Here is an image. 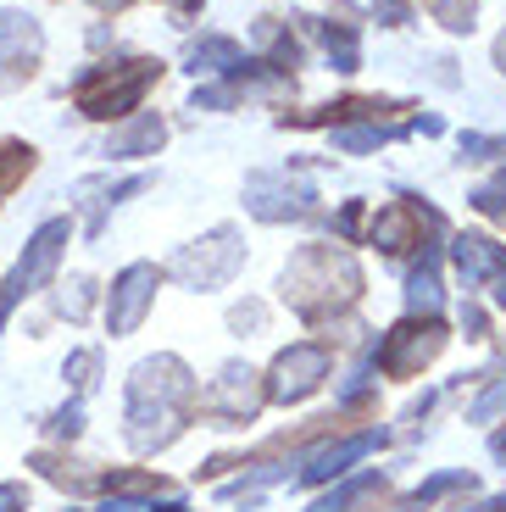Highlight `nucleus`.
Instances as JSON below:
<instances>
[{"label": "nucleus", "mask_w": 506, "mask_h": 512, "mask_svg": "<svg viewBox=\"0 0 506 512\" xmlns=\"http://www.w3.org/2000/svg\"><path fill=\"white\" fill-rule=\"evenodd\" d=\"M195 401H201V384L178 357H145L140 368L128 373V446L134 451H162L184 435Z\"/></svg>", "instance_id": "nucleus-1"}, {"label": "nucleus", "mask_w": 506, "mask_h": 512, "mask_svg": "<svg viewBox=\"0 0 506 512\" xmlns=\"http://www.w3.org/2000/svg\"><path fill=\"white\" fill-rule=\"evenodd\" d=\"M284 301L301 312L306 323L329 318V312L351 307L362 295V268H356L351 251H334V245H301L284 268Z\"/></svg>", "instance_id": "nucleus-2"}, {"label": "nucleus", "mask_w": 506, "mask_h": 512, "mask_svg": "<svg viewBox=\"0 0 506 512\" xmlns=\"http://www.w3.org/2000/svg\"><path fill=\"white\" fill-rule=\"evenodd\" d=\"M156 78H162V62H151V56H128V62H95L78 73L73 84V106L84 117H95V123H123V117L140 112L145 90H151Z\"/></svg>", "instance_id": "nucleus-3"}, {"label": "nucleus", "mask_w": 506, "mask_h": 512, "mask_svg": "<svg viewBox=\"0 0 506 512\" xmlns=\"http://www.w3.org/2000/svg\"><path fill=\"white\" fill-rule=\"evenodd\" d=\"M67 240H73V223L67 218H51V223H39L34 240L23 245V262L12 268V279H6V290H0V318L17 307V301H28L34 290H45V284L56 279V262H62Z\"/></svg>", "instance_id": "nucleus-4"}, {"label": "nucleus", "mask_w": 506, "mask_h": 512, "mask_svg": "<svg viewBox=\"0 0 506 512\" xmlns=\"http://www.w3.org/2000/svg\"><path fill=\"white\" fill-rule=\"evenodd\" d=\"M240 262H245V240L234 223H223V229H212L206 240L184 245L173 256V279H184L190 290H217V284H228L240 273Z\"/></svg>", "instance_id": "nucleus-5"}, {"label": "nucleus", "mask_w": 506, "mask_h": 512, "mask_svg": "<svg viewBox=\"0 0 506 512\" xmlns=\"http://www.w3.org/2000/svg\"><path fill=\"white\" fill-rule=\"evenodd\" d=\"M440 351H445V323L412 312V318L395 323L379 346H373V357H379V368L390 373V379H412V373H423Z\"/></svg>", "instance_id": "nucleus-6"}, {"label": "nucleus", "mask_w": 506, "mask_h": 512, "mask_svg": "<svg viewBox=\"0 0 506 512\" xmlns=\"http://www.w3.org/2000/svg\"><path fill=\"white\" fill-rule=\"evenodd\" d=\"M45 56V28L28 12H0V95L28 84Z\"/></svg>", "instance_id": "nucleus-7"}, {"label": "nucleus", "mask_w": 506, "mask_h": 512, "mask_svg": "<svg viewBox=\"0 0 506 512\" xmlns=\"http://www.w3.org/2000/svg\"><path fill=\"white\" fill-rule=\"evenodd\" d=\"M329 362H334V357H329V346H323V340H301V346L279 351L267 396H273V401H306L317 384L329 379Z\"/></svg>", "instance_id": "nucleus-8"}, {"label": "nucleus", "mask_w": 506, "mask_h": 512, "mask_svg": "<svg viewBox=\"0 0 506 512\" xmlns=\"http://www.w3.org/2000/svg\"><path fill=\"white\" fill-rule=\"evenodd\" d=\"M156 284H162V273H156L151 262H128V268L117 273L112 301H106V323H112V334L140 329L145 312H151V301H156Z\"/></svg>", "instance_id": "nucleus-9"}, {"label": "nucleus", "mask_w": 506, "mask_h": 512, "mask_svg": "<svg viewBox=\"0 0 506 512\" xmlns=\"http://www.w3.org/2000/svg\"><path fill=\"white\" fill-rule=\"evenodd\" d=\"M262 401H267V390L256 384V368H245V362H228V368L212 379V390H206L195 407H206L212 418L245 423V418H256V412H262Z\"/></svg>", "instance_id": "nucleus-10"}, {"label": "nucleus", "mask_w": 506, "mask_h": 512, "mask_svg": "<svg viewBox=\"0 0 506 512\" xmlns=\"http://www.w3.org/2000/svg\"><path fill=\"white\" fill-rule=\"evenodd\" d=\"M245 206L262 223H284V218H306L312 212V190L290 184V173H251L245 179Z\"/></svg>", "instance_id": "nucleus-11"}, {"label": "nucleus", "mask_w": 506, "mask_h": 512, "mask_svg": "<svg viewBox=\"0 0 506 512\" xmlns=\"http://www.w3.org/2000/svg\"><path fill=\"white\" fill-rule=\"evenodd\" d=\"M379 446H384L379 429H362V435L340 440V446L312 451V457H306V468H301V479H306V485H329V479H345V474H351V462H362L367 451H379Z\"/></svg>", "instance_id": "nucleus-12"}, {"label": "nucleus", "mask_w": 506, "mask_h": 512, "mask_svg": "<svg viewBox=\"0 0 506 512\" xmlns=\"http://www.w3.org/2000/svg\"><path fill=\"white\" fill-rule=\"evenodd\" d=\"M162 140H167V123L156 112H134V117H123V123L106 134V156L112 162H134V156H156L162 151Z\"/></svg>", "instance_id": "nucleus-13"}, {"label": "nucleus", "mask_w": 506, "mask_h": 512, "mask_svg": "<svg viewBox=\"0 0 506 512\" xmlns=\"http://www.w3.org/2000/svg\"><path fill=\"white\" fill-rule=\"evenodd\" d=\"M418 218H423V206H412V201H395V206H384L379 218H373V229H367V240L379 245L384 256H401V251H412V245H418Z\"/></svg>", "instance_id": "nucleus-14"}, {"label": "nucleus", "mask_w": 506, "mask_h": 512, "mask_svg": "<svg viewBox=\"0 0 506 512\" xmlns=\"http://www.w3.org/2000/svg\"><path fill=\"white\" fill-rule=\"evenodd\" d=\"M451 256H456V273L468 284H484V279H501L506 273V245L484 240V234H456Z\"/></svg>", "instance_id": "nucleus-15"}, {"label": "nucleus", "mask_w": 506, "mask_h": 512, "mask_svg": "<svg viewBox=\"0 0 506 512\" xmlns=\"http://www.w3.org/2000/svg\"><path fill=\"white\" fill-rule=\"evenodd\" d=\"M184 62H190V73H234V67H245L240 62V45H234V39H223V34L195 39L190 51H184Z\"/></svg>", "instance_id": "nucleus-16"}, {"label": "nucleus", "mask_w": 506, "mask_h": 512, "mask_svg": "<svg viewBox=\"0 0 506 512\" xmlns=\"http://www.w3.org/2000/svg\"><path fill=\"white\" fill-rule=\"evenodd\" d=\"M151 179H123V184H106V179H84L78 190L84 195H101V201H89V234H101L106 229V212H112L117 201H128V195H140Z\"/></svg>", "instance_id": "nucleus-17"}, {"label": "nucleus", "mask_w": 506, "mask_h": 512, "mask_svg": "<svg viewBox=\"0 0 506 512\" xmlns=\"http://www.w3.org/2000/svg\"><path fill=\"white\" fill-rule=\"evenodd\" d=\"M317 39H323L334 73H356V67H362V45H356V28L351 23H317Z\"/></svg>", "instance_id": "nucleus-18"}, {"label": "nucleus", "mask_w": 506, "mask_h": 512, "mask_svg": "<svg viewBox=\"0 0 506 512\" xmlns=\"http://www.w3.org/2000/svg\"><path fill=\"white\" fill-rule=\"evenodd\" d=\"M373 496H384V474H356V479H345L340 490H329L312 512H356L362 501H373Z\"/></svg>", "instance_id": "nucleus-19"}, {"label": "nucleus", "mask_w": 506, "mask_h": 512, "mask_svg": "<svg viewBox=\"0 0 506 512\" xmlns=\"http://www.w3.org/2000/svg\"><path fill=\"white\" fill-rule=\"evenodd\" d=\"M468 485H473V474H468V468H451V474H434L429 485H418L412 496L401 501V512H423V507H434L440 496H451V490H468Z\"/></svg>", "instance_id": "nucleus-20"}, {"label": "nucleus", "mask_w": 506, "mask_h": 512, "mask_svg": "<svg viewBox=\"0 0 506 512\" xmlns=\"http://www.w3.org/2000/svg\"><path fill=\"white\" fill-rule=\"evenodd\" d=\"M34 162H39V151L34 145H23V140H12V145H0V195L6 190H17V184L34 173Z\"/></svg>", "instance_id": "nucleus-21"}, {"label": "nucleus", "mask_w": 506, "mask_h": 512, "mask_svg": "<svg viewBox=\"0 0 506 512\" xmlns=\"http://www.w3.org/2000/svg\"><path fill=\"white\" fill-rule=\"evenodd\" d=\"M406 301H412V312H440V273H434V262H423V268H412V279H406Z\"/></svg>", "instance_id": "nucleus-22"}, {"label": "nucleus", "mask_w": 506, "mask_h": 512, "mask_svg": "<svg viewBox=\"0 0 506 512\" xmlns=\"http://www.w3.org/2000/svg\"><path fill=\"white\" fill-rule=\"evenodd\" d=\"M434 12V23L451 28V34H468L473 28V12H479V0H423Z\"/></svg>", "instance_id": "nucleus-23"}, {"label": "nucleus", "mask_w": 506, "mask_h": 512, "mask_svg": "<svg viewBox=\"0 0 506 512\" xmlns=\"http://www.w3.org/2000/svg\"><path fill=\"white\" fill-rule=\"evenodd\" d=\"M95 307V284L89 279H73V284H62V295H56V312H62V318H84V312Z\"/></svg>", "instance_id": "nucleus-24"}, {"label": "nucleus", "mask_w": 506, "mask_h": 512, "mask_svg": "<svg viewBox=\"0 0 506 512\" xmlns=\"http://www.w3.org/2000/svg\"><path fill=\"white\" fill-rule=\"evenodd\" d=\"M95 373H101V351H73V357H67V379H73V390H89Z\"/></svg>", "instance_id": "nucleus-25"}, {"label": "nucleus", "mask_w": 506, "mask_h": 512, "mask_svg": "<svg viewBox=\"0 0 506 512\" xmlns=\"http://www.w3.org/2000/svg\"><path fill=\"white\" fill-rule=\"evenodd\" d=\"M379 140H390V128H340V134H334L340 151H373Z\"/></svg>", "instance_id": "nucleus-26"}, {"label": "nucleus", "mask_w": 506, "mask_h": 512, "mask_svg": "<svg viewBox=\"0 0 506 512\" xmlns=\"http://www.w3.org/2000/svg\"><path fill=\"white\" fill-rule=\"evenodd\" d=\"M495 412H506V379L495 384V390H484L479 401H473V412H468V418H473V423H490Z\"/></svg>", "instance_id": "nucleus-27"}, {"label": "nucleus", "mask_w": 506, "mask_h": 512, "mask_svg": "<svg viewBox=\"0 0 506 512\" xmlns=\"http://www.w3.org/2000/svg\"><path fill=\"white\" fill-rule=\"evenodd\" d=\"M234 106V84H217V90H195V112H223Z\"/></svg>", "instance_id": "nucleus-28"}, {"label": "nucleus", "mask_w": 506, "mask_h": 512, "mask_svg": "<svg viewBox=\"0 0 506 512\" xmlns=\"http://www.w3.org/2000/svg\"><path fill=\"white\" fill-rule=\"evenodd\" d=\"M78 429H84V407H62V412L51 418V435H56V440H73Z\"/></svg>", "instance_id": "nucleus-29"}, {"label": "nucleus", "mask_w": 506, "mask_h": 512, "mask_svg": "<svg viewBox=\"0 0 506 512\" xmlns=\"http://www.w3.org/2000/svg\"><path fill=\"white\" fill-rule=\"evenodd\" d=\"M340 240H356V229H362V201H345V212H340Z\"/></svg>", "instance_id": "nucleus-30"}, {"label": "nucleus", "mask_w": 506, "mask_h": 512, "mask_svg": "<svg viewBox=\"0 0 506 512\" xmlns=\"http://www.w3.org/2000/svg\"><path fill=\"white\" fill-rule=\"evenodd\" d=\"M0 512H28V490L23 485H0Z\"/></svg>", "instance_id": "nucleus-31"}, {"label": "nucleus", "mask_w": 506, "mask_h": 512, "mask_svg": "<svg viewBox=\"0 0 506 512\" xmlns=\"http://www.w3.org/2000/svg\"><path fill=\"white\" fill-rule=\"evenodd\" d=\"M234 329H262V307H234Z\"/></svg>", "instance_id": "nucleus-32"}, {"label": "nucleus", "mask_w": 506, "mask_h": 512, "mask_svg": "<svg viewBox=\"0 0 506 512\" xmlns=\"http://www.w3.org/2000/svg\"><path fill=\"white\" fill-rule=\"evenodd\" d=\"M462 329H468V340H484V312L468 307V312H462Z\"/></svg>", "instance_id": "nucleus-33"}, {"label": "nucleus", "mask_w": 506, "mask_h": 512, "mask_svg": "<svg viewBox=\"0 0 506 512\" xmlns=\"http://www.w3.org/2000/svg\"><path fill=\"white\" fill-rule=\"evenodd\" d=\"M101 512H145V507H140V496H112Z\"/></svg>", "instance_id": "nucleus-34"}, {"label": "nucleus", "mask_w": 506, "mask_h": 512, "mask_svg": "<svg viewBox=\"0 0 506 512\" xmlns=\"http://www.w3.org/2000/svg\"><path fill=\"white\" fill-rule=\"evenodd\" d=\"M89 6H95V12H128L134 0H89Z\"/></svg>", "instance_id": "nucleus-35"}, {"label": "nucleus", "mask_w": 506, "mask_h": 512, "mask_svg": "<svg viewBox=\"0 0 506 512\" xmlns=\"http://www.w3.org/2000/svg\"><path fill=\"white\" fill-rule=\"evenodd\" d=\"M456 512H468V507H456ZM473 512H506V496H495V501H484V507H473Z\"/></svg>", "instance_id": "nucleus-36"}, {"label": "nucleus", "mask_w": 506, "mask_h": 512, "mask_svg": "<svg viewBox=\"0 0 506 512\" xmlns=\"http://www.w3.org/2000/svg\"><path fill=\"white\" fill-rule=\"evenodd\" d=\"M495 67H501V73H506V34L495 39Z\"/></svg>", "instance_id": "nucleus-37"}, {"label": "nucleus", "mask_w": 506, "mask_h": 512, "mask_svg": "<svg viewBox=\"0 0 506 512\" xmlns=\"http://www.w3.org/2000/svg\"><path fill=\"white\" fill-rule=\"evenodd\" d=\"M167 6H178V12H195V6H201V0H167Z\"/></svg>", "instance_id": "nucleus-38"}, {"label": "nucleus", "mask_w": 506, "mask_h": 512, "mask_svg": "<svg viewBox=\"0 0 506 512\" xmlns=\"http://www.w3.org/2000/svg\"><path fill=\"white\" fill-rule=\"evenodd\" d=\"M495 301H501V307H506V273H501V279H495Z\"/></svg>", "instance_id": "nucleus-39"}, {"label": "nucleus", "mask_w": 506, "mask_h": 512, "mask_svg": "<svg viewBox=\"0 0 506 512\" xmlns=\"http://www.w3.org/2000/svg\"><path fill=\"white\" fill-rule=\"evenodd\" d=\"M495 457H506V435H495Z\"/></svg>", "instance_id": "nucleus-40"}, {"label": "nucleus", "mask_w": 506, "mask_h": 512, "mask_svg": "<svg viewBox=\"0 0 506 512\" xmlns=\"http://www.w3.org/2000/svg\"><path fill=\"white\" fill-rule=\"evenodd\" d=\"M151 512H184V507H178V501H167V507H151Z\"/></svg>", "instance_id": "nucleus-41"}]
</instances>
